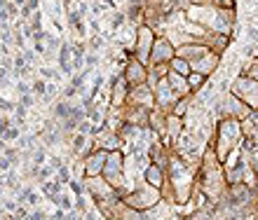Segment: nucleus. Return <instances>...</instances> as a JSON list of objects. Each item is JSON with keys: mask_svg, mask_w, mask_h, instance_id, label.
Instances as JSON below:
<instances>
[{"mask_svg": "<svg viewBox=\"0 0 258 220\" xmlns=\"http://www.w3.org/2000/svg\"><path fill=\"white\" fill-rule=\"evenodd\" d=\"M232 91L237 94L244 103H251L253 108H258V82L251 77H239L237 84L232 87Z\"/></svg>", "mask_w": 258, "mask_h": 220, "instance_id": "obj_1", "label": "nucleus"}, {"mask_svg": "<svg viewBox=\"0 0 258 220\" xmlns=\"http://www.w3.org/2000/svg\"><path fill=\"white\" fill-rule=\"evenodd\" d=\"M216 63H218V54L202 56L200 61H195L192 70H195V73H200V75H207V73H214V70H216Z\"/></svg>", "mask_w": 258, "mask_h": 220, "instance_id": "obj_2", "label": "nucleus"}, {"mask_svg": "<svg viewBox=\"0 0 258 220\" xmlns=\"http://www.w3.org/2000/svg\"><path fill=\"white\" fill-rule=\"evenodd\" d=\"M171 54H174V49H171V45L167 40H160L155 45V52L150 54V61H162V59H171Z\"/></svg>", "mask_w": 258, "mask_h": 220, "instance_id": "obj_3", "label": "nucleus"}, {"mask_svg": "<svg viewBox=\"0 0 258 220\" xmlns=\"http://www.w3.org/2000/svg\"><path fill=\"white\" fill-rule=\"evenodd\" d=\"M127 77H129V82H132V84H141L143 82V70L134 63V66H129Z\"/></svg>", "mask_w": 258, "mask_h": 220, "instance_id": "obj_4", "label": "nucleus"}, {"mask_svg": "<svg viewBox=\"0 0 258 220\" xmlns=\"http://www.w3.org/2000/svg\"><path fill=\"white\" fill-rule=\"evenodd\" d=\"M174 73H176V75H190V66H188V61H183V59H174Z\"/></svg>", "mask_w": 258, "mask_h": 220, "instance_id": "obj_5", "label": "nucleus"}, {"mask_svg": "<svg viewBox=\"0 0 258 220\" xmlns=\"http://www.w3.org/2000/svg\"><path fill=\"white\" fill-rule=\"evenodd\" d=\"M146 178H148V183H153V185H160V183H162L157 166H148V169H146Z\"/></svg>", "mask_w": 258, "mask_h": 220, "instance_id": "obj_6", "label": "nucleus"}, {"mask_svg": "<svg viewBox=\"0 0 258 220\" xmlns=\"http://www.w3.org/2000/svg\"><path fill=\"white\" fill-rule=\"evenodd\" d=\"M181 54L197 59V56H204V54H207V47H183V49H181Z\"/></svg>", "mask_w": 258, "mask_h": 220, "instance_id": "obj_7", "label": "nucleus"}, {"mask_svg": "<svg viewBox=\"0 0 258 220\" xmlns=\"http://www.w3.org/2000/svg\"><path fill=\"white\" fill-rule=\"evenodd\" d=\"M202 80L204 75H200V73H192V75H188V89H200L202 87Z\"/></svg>", "mask_w": 258, "mask_h": 220, "instance_id": "obj_8", "label": "nucleus"}, {"mask_svg": "<svg viewBox=\"0 0 258 220\" xmlns=\"http://www.w3.org/2000/svg\"><path fill=\"white\" fill-rule=\"evenodd\" d=\"M103 157H106L103 152H99V155H94V159L89 162V173H96V171H99V169H101V164H103Z\"/></svg>", "mask_w": 258, "mask_h": 220, "instance_id": "obj_9", "label": "nucleus"}, {"mask_svg": "<svg viewBox=\"0 0 258 220\" xmlns=\"http://www.w3.org/2000/svg\"><path fill=\"white\" fill-rule=\"evenodd\" d=\"M246 38L251 42H256L258 40V28L256 26H246Z\"/></svg>", "mask_w": 258, "mask_h": 220, "instance_id": "obj_10", "label": "nucleus"}, {"mask_svg": "<svg viewBox=\"0 0 258 220\" xmlns=\"http://www.w3.org/2000/svg\"><path fill=\"white\" fill-rule=\"evenodd\" d=\"M59 178H61V183H66V180H68V171H66V166H59Z\"/></svg>", "mask_w": 258, "mask_h": 220, "instance_id": "obj_11", "label": "nucleus"}, {"mask_svg": "<svg viewBox=\"0 0 258 220\" xmlns=\"http://www.w3.org/2000/svg\"><path fill=\"white\" fill-rule=\"evenodd\" d=\"M124 21V14H117V17H113V28H117L120 24Z\"/></svg>", "mask_w": 258, "mask_h": 220, "instance_id": "obj_12", "label": "nucleus"}, {"mask_svg": "<svg viewBox=\"0 0 258 220\" xmlns=\"http://www.w3.org/2000/svg\"><path fill=\"white\" fill-rule=\"evenodd\" d=\"M35 91H38V94H42V91H45V82H38V84H35Z\"/></svg>", "mask_w": 258, "mask_h": 220, "instance_id": "obj_13", "label": "nucleus"}, {"mask_svg": "<svg viewBox=\"0 0 258 220\" xmlns=\"http://www.w3.org/2000/svg\"><path fill=\"white\" fill-rule=\"evenodd\" d=\"M82 143H85V138H82V136L75 138V148H82Z\"/></svg>", "mask_w": 258, "mask_h": 220, "instance_id": "obj_14", "label": "nucleus"}, {"mask_svg": "<svg viewBox=\"0 0 258 220\" xmlns=\"http://www.w3.org/2000/svg\"><path fill=\"white\" fill-rule=\"evenodd\" d=\"M218 3H221V5H225V7H228V10H230V7H232V0H218Z\"/></svg>", "mask_w": 258, "mask_h": 220, "instance_id": "obj_15", "label": "nucleus"}, {"mask_svg": "<svg viewBox=\"0 0 258 220\" xmlns=\"http://www.w3.org/2000/svg\"><path fill=\"white\" fill-rule=\"evenodd\" d=\"M31 220H45V215H42V213H33V215H31Z\"/></svg>", "mask_w": 258, "mask_h": 220, "instance_id": "obj_16", "label": "nucleus"}]
</instances>
